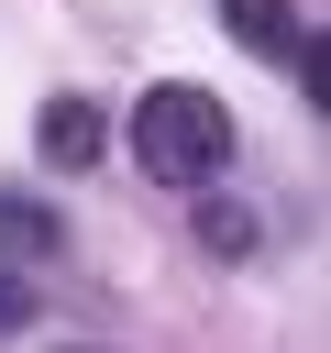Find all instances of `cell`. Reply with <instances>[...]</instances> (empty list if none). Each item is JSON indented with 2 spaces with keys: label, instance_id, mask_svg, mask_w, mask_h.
I'll list each match as a JSON object with an SVG mask.
<instances>
[{
  "label": "cell",
  "instance_id": "8992f818",
  "mask_svg": "<svg viewBox=\"0 0 331 353\" xmlns=\"http://www.w3.org/2000/svg\"><path fill=\"white\" fill-rule=\"evenodd\" d=\"M22 320H33V287H22V276H0V331H22Z\"/></svg>",
  "mask_w": 331,
  "mask_h": 353
},
{
  "label": "cell",
  "instance_id": "3957f363",
  "mask_svg": "<svg viewBox=\"0 0 331 353\" xmlns=\"http://www.w3.org/2000/svg\"><path fill=\"white\" fill-rule=\"evenodd\" d=\"M44 254H66V221L33 199H0V265H44Z\"/></svg>",
  "mask_w": 331,
  "mask_h": 353
},
{
  "label": "cell",
  "instance_id": "277c9868",
  "mask_svg": "<svg viewBox=\"0 0 331 353\" xmlns=\"http://www.w3.org/2000/svg\"><path fill=\"white\" fill-rule=\"evenodd\" d=\"M221 22H232V44H254V55H298V11H287V0H221Z\"/></svg>",
  "mask_w": 331,
  "mask_h": 353
},
{
  "label": "cell",
  "instance_id": "7a4b0ae2",
  "mask_svg": "<svg viewBox=\"0 0 331 353\" xmlns=\"http://www.w3.org/2000/svg\"><path fill=\"white\" fill-rule=\"evenodd\" d=\"M33 143H44V165H55V176H88V165L110 154V121H99V99H77V88H66V99H44V110H33Z\"/></svg>",
  "mask_w": 331,
  "mask_h": 353
},
{
  "label": "cell",
  "instance_id": "6da1fadb",
  "mask_svg": "<svg viewBox=\"0 0 331 353\" xmlns=\"http://www.w3.org/2000/svg\"><path fill=\"white\" fill-rule=\"evenodd\" d=\"M132 154H143V176H166V188H210V176L232 165V110H221L210 88L166 77V88L132 99Z\"/></svg>",
  "mask_w": 331,
  "mask_h": 353
},
{
  "label": "cell",
  "instance_id": "5b68a950",
  "mask_svg": "<svg viewBox=\"0 0 331 353\" xmlns=\"http://www.w3.org/2000/svg\"><path fill=\"white\" fill-rule=\"evenodd\" d=\"M199 232H210V254H254V243H265V221H254V210H221V199L199 210Z\"/></svg>",
  "mask_w": 331,
  "mask_h": 353
}]
</instances>
